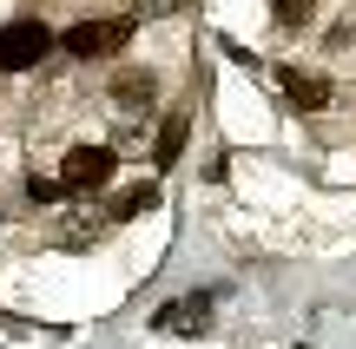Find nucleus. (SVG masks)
I'll use <instances>...</instances> for the list:
<instances>
[{
	"label": "nucleus",
	"instance_id": "f257e3e1",
	"mask_svg": "<svg viewBox=\"0 0 356 349\" xmlns=\"http://www.w3.org/2000/svg\"><path fill=\"white\" fill-rule=\"evenodd\" d=\"M113 165H119V145H73V152H66V165H60L66 198H92L106 178H113Z\"/></svg>",
	"mask_w": 356,
	"mask_h": 349
},
{
	"label": "nucleus",
	"instance_id": "f03ea898",
	"mask_svg": "<svg viewBox=\"0 0 356 349\" xmlns=\"http://www.w3.org/2000/svg\"><path fill=\"white\" fill-rule=\"evenodd\" d=\"M53 40H60V33H47L40 20L0 26V73H26V66H40V60L53 53Z\"/></svg>",
	"mask_w": 356,
	"mask_h": 349
},
{
	"label": "nucleus",
	"instance_id": "7ed1b4c3",
	"mask_svg": "<svg viewBox=\"0 0 356 349\" xmlns=\"http://www.w3.org/2000/svg\"><path fill=\"white\" fill-rule=\"evenodd\" d=\"M126 40H132V20H79V26L60 33V46L73 53V60H113Z\"/></svg>",
	"mask_w": 356,
	"mask_h": 349
},
{
	"label": "nucleus",
	"instance_id": "20e7f679",
	"mask_svg": "<svg viewBox=\"0 0 356 349\" xmlns=\"http://www.w3.org/2000/svg\"><path fill=\"white\" fill-rule=\"evenodd\" d=\"M204 323H211V297H172L152 316V330H165V337H198Z\"/></svg>",
	"mask_w": 356,
	"mask_h": 349
},
{
	"label": "nucleus",
	"instance_id": "39448f33",
	"mask_svg": "<svg viewBox=\"0 0 356 349\" xmlns=\"http://www.w3.org/2000/svg\"><path fill=\"white\" fill-rule=\"evenodd\" d=\"M277 86H284V99H291L297 112H323V105H330V79H323V73L284 66V73H277Z\"/></svg>",
	"mask_w": 356,
	"mask_h": 349
},
{
	"label": "nucleus",
	"instance_id": "423d86ee",
	"mask_svg": "<svg viewBox=\"0 0 356 349\" xmlns=\"http://www.w3.org/2000/svg\"><path fill=\"white\" fill-rule=\"evenodd\" d=\"M152 99H159V79L152 73H119L113 79V105H119V112H152Z\"/></svg>",
	"mask_w": 356,
	"mask_h": 349
},
{
	"label": "nucleus",
	"instance_id": "0eeeda50",
	"mask_svg": "<svg viewBox=\"0 0 356 349\" xmlns=\"http://www.w3.org/2000/svg\"><path fill=\"white\" fill-rule=\"evenodd\" d=\"M152 205H159V185L145 178V185H126V191L113 198V211H106V218H119V224H126V218H139V211H152Z\"/></svg>",
	"mask_w": 356,
	"mask_h": 349
},
{
	"label": "nucleus",
	"instance_id": "6e6552de",
	"mask_svg": "<svg viewBox=\"0 0 356 349\" xmlns=\"http://www.w3.org/2000/svg\"><path fill=\"white\" fill-rule=\"evenodd\" d=\"M185 139H191V119H185V112H172L165 126H159V145H152V152H159V165H178Z\"/></svg>",
	"mask_w": 356,
	"mask_h": 349
},
{
	"label": "nucleus",
	"instance_id": "1a4fd4ad",
	"mask_svg": "<svg viewBox=\"0 0 356 349\" xmlns=\"http://www.w3.org/2000/svg\"><path fill=\"white\" fill-rule=\"evenodd\" d=\"M270 13H277L284 26H310L317 20V0H270Z\"/></svg>",
	"mask_w": 356,
	"mask_h": 349
},
{
	"label": "nucleus",
	"instance_id": "9d476101",
	"mask_svg": "<svg viewBox=\"0 0 356 349\" xmlns=\"http://www.w3.org/2000/svg\"><path fill=\"white\" fill-rule=\"evenodd\" d=\"M26 198H33V205H60L66 185H60V178H40V171H33V178H26Z\"/></svg>",
	"mask_w": 356,
	"mask_h": 349
}]
</instances>
